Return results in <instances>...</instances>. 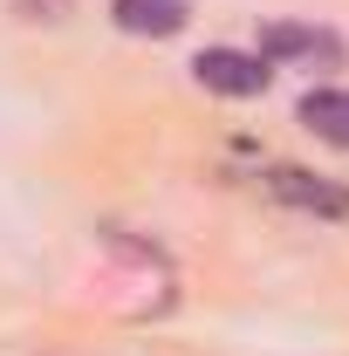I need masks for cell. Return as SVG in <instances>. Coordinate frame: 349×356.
<instances>
[{
  "instance_id": "cell-1",
  "label": "cell",
  "mask_w": 349,
  "mask_h": 356,
  "mask_svg": "<svg viewBox=\"0 0 349 356\" xmlns=\"http://www.w3.org/2000/svg\"><path fill=\"white\" fill-rule=\"evenodd\" d=\"M192 76L219 96H261L267 89V55H240V48H206L192 62Z\"/></svg>"
},
{
  "instance_id": "cell-2",
  "label": "cell",
  "mask_w": 349,
  "mask_h": 356,
  "mask_svg": "<svg viewBox=\"0 0 349 356\" xmlns=\"http://www.w3.org/2000/svg\"><path fill=\"white\" fill-rule=\"evenodd\" d=\"M110 14H117L124 35H178L192 7L185 0H110Z\"/></svg>"
},
{
  "instance_id": "cell-3",
  "label": "cell",
  "mask_w": 349,
  "mask_h": 356,
  "mask_svg": "<svg viewBox=\"0 0 349 356\" xmlns=\"http://www.w3.org/2000/svg\"><path fill=\"white\" fill-rule=\"evenodd\" d=\"M302 124L315 137H329V144L349 151V89H308L302 96Z\"/></svg>"
},
{
  "instance_id": "cell-4",
  "label": "cell",
  "mask_w": 349,
  "mask_h": 356,
  "mask_svg": "<svg viewBox=\"0 0 349 356\" xmlns=\"http://www.w3.org/2000/svg\"><path fill=\"white\" fill-rule=\"evenodd\" d=\"M267 185H274L281 199H295V206H315V213H336V220L349 213V192H329V185H315V178H308V172H295V165L267 172Z\"/></svg>"
},
{
  "instance_id": "cell-5",
  "label": "cell",
  "mask_w": 349,
  "mask_h": 356,
  "mask_svg": "<svg viewBox=\"0 0 349 356\" xmlns=\"http://www.w3.org/2000/svg\"><path fill=\"white\" fill-rule=\"evenodd\" d=\"M267 55H343L336 35H308V28H274L267 35Z\"/></svg>"
},
{
  "instance_id": "cell-6",
  "label": "cell",
  "mask_w": 349,
  "mask_h": 356,
  "mask_svg": "<svg viewBox=\"0 0 349 356\" xmlns=\"http://www.w3.org/2000/svg\"><path fill=\"white\" fill-rule=\"evenodd\" d=\"M14 7H21L28 21H62V7H69V0H14Z\"/></svg>"
}]
</instances>
